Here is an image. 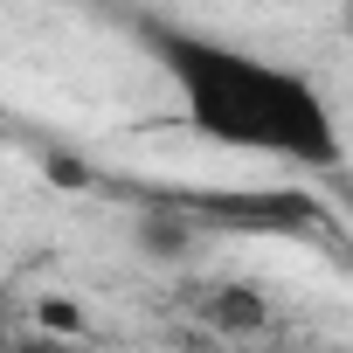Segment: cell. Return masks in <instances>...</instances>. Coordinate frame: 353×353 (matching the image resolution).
<instances>
[{"label":"cell","mask_w":353,"mask_h":353,"mask_svg":"<svg viewBox=\"0 0 353 353\" xmlns=\"http://www.w3.org/2000/svg\"><path fill=\"white\" fill-rule=\"evenodd\" d=\"M8 353H70V346H63V332H28V339H14Z\"/></svg>","instance_id":"obj_4"},{"label":"cell","mask_w":353,"mask_h":353,"mask_svg":"<svg viewBox=\"0 0 353 353\" xmlns=\"http://www.w3.org/2000/svg\"><path fill=\"white\" fill-rule=\"evenodd\" d=\"M194 305H201V319H208L215 332H229V339H243V332H263V325H270V298H263L256 284H236V277L208 284Z\"/></svg>","instance_id":"obj_2"},{"label":"cell","mask_w":353,"mask_h":353,"mask_svg":"<svg viewBox=\"0 0 353 353\" xmlns=\"http://www.w3.org/2000/svg\"><path fill=\"white\" fill-rule=\"evenodd\" d=\"M132 243H139L145 256H181L194 236H188V222H173V215H145V222L132 229Z\"/></svg>","instance_id":"obj_3"},{"label":"cell","mask_w":353,"mask_h":353,"mask_svg":"<svg viewBox=\"0 0 353 353\" xmlns=\"http://www.w3.org/2000/svg\"><path fill=\"white\" fill-rule=\"evenodd\" d=\"M145 49L181 90V111L201 139L236 145V152H277L298 166H339V125L325 90L305 70H284L270 56H250L236 42L173 28V21H139Z\"/></svg>","instance_id":"obj_1"},{"label":"cell","mask_w":353,"mask_h":353,"mask_svg":"<svg viewBox=\"0 0 353 353\" xmlns=\"http://www.w3.org/2000/svg\"><path fill=\"white\" fill-rule=\"evenodd\" d=\"M42 325H63V332H70V325H77V305H63V298H49V305H42Z\"/></svg>","instance_id":"obj_5"}]
</instances>
